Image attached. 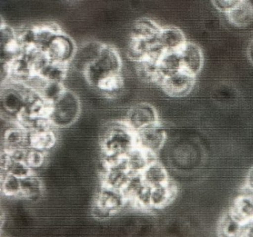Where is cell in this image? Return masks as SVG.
Returning <instances> with one entry per match:
<instances>
[{
	"mask_svg": "<svg viewBox=\"0 0 253 237\" xmlns=\"http://www.w3.org/2000/svg\"><path fill=\"white\" fill-rule=\"evenodd\" d=\"M67 89L62 82L48 81L40 95L48 103L52 104L57 100Z\"/></svg>",
	"mask_w": 253,
	"mask_h": 237,
	"instance_id": "30",
	"label": "cell"
},
{
	"mask_svg": "<svg viewBox=\"0 0 253 237\" xmlns=\"http://www.w3.org/2000/svg\"><path fill=\"white\" fill-rule=\"evenodd\" d=\"M121 68L122 60L118 50L105 45L98 57L88 65L84 74L88 82L97 87L109 77L121 74Z\"/></svg>",
	"mask_w": 253,
	"mask_h": 237,
	"instance_id": "2",
	"label": "cell"
},
{
	"mask_svg": "<svg viewBox=\"0 0 253 237\" xmlns=\"http://www.w3.org/2000/svg\"><path fill=\"white\" fill-rule=\"evenodd\" d=\"M106 44L97 41H89L77 47L70 63L77 71L85 72L88 65H91L101 53Z\"/></svg>",
	"mask_w": 253,
	"mask_h": 237,
	"instance_id": "11",
	"label": "cell"
},
{
	"mask_svg": "<svg viewBox=\"0 0 253 237\" xmlns=\"http://www.w3.org/2000/svg\"><path fill=\"white\" fill-rule=\"evenodd\" d=\"M127 203L122 191L101 185L91 204V213L97 220H108L119 213Z\"/></svg>",
	"mask_w": 253,
	"mask_h": 237,
	"instance_id": "3",
	"label": "cell"
},
{
	"mask_svg": "<svg viewBox=\"0 0 253 237\" xmlns=\"http://www.w3.org/2000/svg\"><path fill=\"white\" fill-rule=\"evenodd\" d=\"M136 145L148 152L156 154L165 143L167 133L158 123L135 133Z\"/></svg>",
	"mask_w": 253,
	"mask_h": 237,
	"instance_id": "9",
	"label": "cell"
},
{
	"mask_svg": "<svg viewBox=\"0 0 253 237\" xmlns=\"http://www.w3.org/2000/svg\"><path fill=\"white\" fill-rule=\"evenodd\" d=\"M45 153L35 148H28L25 161L32 170L38 169L43 165L45 161Z\"/></svg>",
	"mask_w": 253,
	"mask_h": 237,
	"instance_id": "32",
	"label": "cell"
},
{
	"mask_svg": "<svg viewBox=\"0 0 253 237\" xmlns=\"http://www.w3.org/2000/svg\"><path fill=\"white\" fill-rule=\"evenodd\" d=\"M226 14L231 25L237 28H247L253 22V2L239 1L238 4Z\"/></svg>",
	"mask_w": 253,
	"mask_h": 237,
	"instance_id": "17",
	"label": "cell"
},
{
	"mask_svg": "<svg viewBox=\"0 0 253 237\" xmlns=\"http://www.w3.org/2000/svg\"><path fill=\"white\" fill-rule=\"evenodd\" d=\"M239 237H253V222L243 226Z\"/></svg>",
	"mask_w": 253,
	"mask_h": 237,
	"instance_id": "35",
	"label": "cell"
},
{
	"mask_svg": "<svg viewBox=\"0 0 253 237\" xmlns=\"http://www.w3.org/2000/svg\"><path fill=\"white\" fill-rule=\"evenodd\" d=\"M124 86V79L121 74L109 77L98 84L97 88L109 96H115L118 94Z\"/></svg>",
	"mask_w": 253,
	"mask_h": 237,
	"instance_id": "31",
	"label": "cell"
},
{
	"mask_svg": "<svg viewBox=\"0 0 253 237\" xmlns=\"http://www.w3.org/2000/svg\"><path fill=\"white\" fill-rule=\"evenodd\" d=\"M67 71L68 64L51 62L40 74L48 81L63 83L66 79Z\"/></svg>",
	"mask_w": 253,
	"mask_h": 237,
	"instance_id": "29",
	"label": "cell"
},
{
	"mask_svg": "<svg viewBox=\"0 0 253 237\" xmlns=\"http://www.w3.org/2000/svg\"><path fill=\"white\" fill-rule=\"evenodd\" d=\"M179 52L182 69L195 77L199 74L204 65V56L201 47L195 43L186 42Z\"/></svg>",
	"mask_w": 253,
	"mask_h": 237,
	"instance_id": "13",
	"label": "cell"
},
{
	"mask_svg": "<svg viewBox=\"0 0 253 237\" xmlns=\"http://www.w3.org/2000/svg\"><path fill=\"white\" fill-rule=\"evenodd\" d=\"M243 226L229 211L225 212L217 222V237H239Z\"/></svg>",
	"mask_w": 253,
	"mask_h": 237,
	"instance_id": "24",
	"label": "cell"
},
{
	"mask_svg": "<svg viewBox=\"0 0 253 237\" xmlns=\"http://www.w3.org/2000/svg\"><path fill=\"white\" fill-rule=\"evenodd\" d=\"M124 121L135 133L159 123L156 110L148 103H139L131 107Z\"/></svg>",
	"mask_w": 253,
	"mask_h": 237,
	"instance_id": "6",
	"label": "cell"
},
{
	"mask_svg": "<svg viewBox=\"0 0 253 237\" xmlns=\"http://www.w3.org/2000/svg\"><path fill=\"white\" fill-rule=\"evenodd\" d=\"M246 186L248 190L253 193V166L250 169L247 175Z\"/></svg>",
	"mask_w": 253,
	"mask_h": 237,
	"instance_id": "36",
	"label": "cell"
},
{
	"mask_svg": "<svg viewBox=\"0 0 253 237\" xmlns=\"http://www.w3.org/2000/svg\"><path fill=\"white\" fill-rule=\"evenodd\" d=\"M48 82V81L41 74H33L23 84L30 90L40 93Z\"/></svg>",
	"mask_w": 253,
	"mask_h": 237,
	"instance_id": "33",
	"label": "cell"
},
{
	"mask_svg": "<svg viewBox=\"0 0 253 237\" xmlns=\"http://www.w3.org/2000/svg\"><path fill=\"white\" fill-rule=\"evenodd\" d=\"M103 156L126 157L136 145L135 132L125 121H114L103 129L100 137Z\"/></svg>",
	"mask_w": 253,
	"mask_h": 237,
	"instance_id": "1",
	"label": "cell"
},
{
	"mask_svg": "<svg viewBox=\"0 0 253 237\" xmlns=\"http://www.w3.org/2000/svg\"><path fill=\"white\" fill-rule=\"evenodd\" d=\"M143 182L151 188L169 183V177L165 167L159 161L151 163L141 173Z\"/></svg>",
	"mask_w": 253,
	"mask_h": 237,
	"instance_id": "20",
	"label": "cell"
},
{
	"mask_svg": "<svg viewBox=\"0 0 253 237\" xmlns=\"http://www.w3.org/2000/svg\"><path fill=\"white\" fill-rule=\"evenodd\" d=\"M247 55H248V58L250 62L253 64V39L249 44L248 49H247Z\"/></svg>",
	"mask_w": 253,
	"mask_h": 237,
	"instance_id": "37",
	"label": "cell"
},
{
	"mask_svg": "<svg viewBox=\"0 0 253 237\" xmlns=\"http://www.w3.org/2000/svg\"><path fill=\"white\" fill-rule=\"evenodd\" d=\"M23 148H29V131L17 121H6L2 132V150L11 151Z\"/></svg>",
	"mask_w": 253,
	"mask_h": 237,
	"instance_id": "10",
	"label": "cell"
},
{
	"mask_svg": "<svg viewBox=\"0 0 253 237\" xmlns=\"http://www.w3.org/2000/svg\"><path fill=\"white\" fill-rule=\"evenodd\" d=\"M131 174L127 168L126 159L118 164L105 167L102 176V185L123 191L126 186Z\"/></svg>",
	"mask_w": 253,
	"mask_h": 237,
	"instance_id": "12",
	"label": "cell"
},
{
	"mask_svg": "<svg viewBox=\"0 0 253 237\" xmlns=\"http://www.w3.org/2000/svg\"><path fill=\"white\" fill-rule=\"evenodd\" d=\"M228 211L241 225L253 222V196H238L232 201Z\"/></svg>",
	"mask_w": 253,
	"mask_h": 237,
	"instance_id": "16",
	"label": "cell"
},
{
	"mask_svg": "<svg viewBox=\"0 0 253 237\" xmlns=\"http://www.w3.org/2000/svg\"><path fill=\"white\" fill-rule=\"evenodd\" d=\"M79 98L72 90H66L50 108L48 118L54 127H67L73 124L81 114Z\"/></svg>",
	"mask_w": 253,
	"mask_h": 237,
	"instance_id": "4",
	"label": "cell"
},
{
	"mask_svg": "<svg viewBox=\"0 0 253 237\" xmlns=\"http://www.w3.org/2000/svg\"><path fill=\"white\" fill-rule=\"evenodd\" d=\"M161 28L152 19L142 18L133 25L131 30V39L140 41H155L158 39Z\"/></svg>",
	"mask_w": 253,
	"mask_h": 237,
	"instance_id": "18",
	"label": "cell"
},
{
	"mask_svg": "<svg viewBox=\"0 0 253 237\" xmlns=\"http://www.w3.org/2000/svg\"><path fill=\"white\" fill-rule=\"evenodd\" d=\"M35 36V47L45 50L54 37L62 33L56 24H41L34 26Z\"/></svg>",
	"mask_w": 253,
	"mask_h": 237,
	"instance_id": "23",
	"label": "cell"
},
{
	"mask_svg": "<svg viewBox=\"0 0 253 237\" xmlns=\"http://www.w3.org/2000/svg\"><path fill=\"white\" fill-rule=\"evenodd\" d=\"M33 74H41L51 62L43 49L31 47L24 55Z\"/></svg>",
	"mask_w": 253,
	"mask_h": 237,
	"instance_id": "27",
	"label": "cell"
},
{
	"mask_svg": "<svg viewBox=\"0 0 253 237\" xmlns=\"http://www.w3.org/2000/svg\"><path fill=\"white\" fill-rule=\"evenodd\" d=\"M195 83V77L183 70L164 77L161 84L163 90L171 97H183L189 94Z\"/></svg>",
	"mask_w": 253,
	"mask_h": 237,
	"instance_id": "7",
	"label": "cell"
},
{
	"mask_svg": "<svg viewBox=\"0 0 253 237\" xmlns=\"http://www.w3.org/2000/svg\"><path fill=\"white\" fill-rule=\"evenodd\" d=\"M177 194V188L174 184L169 183L151 189V211L164 208L172 202Z\"/></svg>",
	"mask_w": 253,
	"mask_h": 237,
	"instance_id": "19",
	"label": "cell"
},
{
	"mask_svg": "<svg viewBox=\"0 0 253 237\" xmlns=\"http://www.w3.org/2000/svg\"><path fill=\"white\" fill-rule=\"evenodd\" d=\"M157 41L164 51H180L187 42L183 31L175 27L161 28Z\"/></svg>",
	"mask_w": 253,
	"mask_h": 237,
	"instance_id": "14",
	"label": "cell"
},
{
	"mask_svg": "<svg viewBox=\"0 0 253 237\" xmlns=\"http://www.w3.org/2000/svg\"><path fill=\"white\" fill-rule=\"evenodd\" d=\"M43 190L42 180L34 173L21 179V198L36 199L42 195Z\"/></svg>",
	"mask_w": 253,
	"mask_h": 237,
	"instance_id": "26",
	"label": "cell"
},
{
	"mask_svg": "<svg viewBox=\"0 0 253 237\" xmlns=\"http://www.w3.org/2000/svg\"><path fill=\"white\" fill-rule=\"evenodd\" d=\"M8 72H9L8 81L20 83V84H24L28 79L33 74L24 56L16 58L8 63Z\"/></svg>",
	"mask_w": 253,
	"mask_h": 237,
	"instance_id": "22",
	"label": "cell"
},
{
	"mask_svg": "<svg viewBox=\"0 0 253 237\" xmlns=\"http://www.w3.org/2000/svg\"><path fill=\"white\" fill-rule=\"evenodd\" d=\"M1 192L8 198H21V179L1 172Z\"/></svg>",
	"mask_w": 253,
	"mask_h": 237,
	"instance_id": "28",
	"label": "cell"
},
{
	"mask_svg": "<svg viewBox=\"0 0 253 237\" xmlns=\"http://www.w3.org/2000/svg\"><path fill=\"white\" fill-rule=\"evenodd\" d=\"M57 142V136L53 128L40 131L29 132V148L47 152L54 148Z\"/></svg>",
	"mask_w": 253,
	"mask_h": 237,
	"instance_id": "21",
	"label": "cell"
},
{
	"mask_svg": "<svg viewBox=\"0 0 253 237\" xmlns=\"http://www.w3.org/2000/svg\"><path fill=\"white\" fill-rule=\"evenodd\" d=\"M238 2L239 1H212V4L220 11L227 13L228 12L232 10Z\"/></svg>",
	"mask_w": 253,
	"mask_h": 237,
	"instance_id": "34",
	"label": "cell"
},
{
	"mask_svg": "<svg viewBox=\"0 0 253 237\" xmlns=\"http://www.w3.org/2000/svg\"><path fill=\"white\" fill-rule=\"evenodd\" d=\"M1 113L5 121H17L24 109L29 88L20 83L7 81L2 84Z\"/></svg>",
	"mask_w": 253,
	"mask_h": 237,
	"instance_id": "5",
	"label": "cell"
},
{
	"mask_svg": "<svg viewBox=\"0 0 253 237\" xmlns=\"http://www.w3.org/2000/svg\"><path fill=\"white\" fill-rule=\"evenodd\" d=\"M158 67L162 79L165 77L182 69L181 59L179 51H164L158 60ZM161 83V82H160Z\"/></svg>",
	"mask_w": 253,
	"mask_h": 237,
	"instance_id": "25",
	"label": "cell"
},
{
	"mask_svg": "<svg viewBox=\"0 0 253 237\" xmlns=\"http://www.w3.org/2000/svg\"><path fill=\"white\" fill-rule=\"evenodd\" d=\"M72 39L63 33L54 37L45 48V52L51 62L69 65L76 50Z\"/></svg>",
	"mask_w": 253,
	"mask_h": 237,
	"instance_id": "8",
	"label": "cell"
},
{
	"mask_svg": "<svg viewBox=\"0 0 253 237\" xmlns=\"http://www.w3.org/2000/svg\"><path fill=\"white\" fill-rule=\"evenodd\" d=\"M127 168L131 175L141 174L155 159V154L135 146L125 157Z\"/></svg>",
	"mask_w": 253,
	"mask_h": 237,
	"instance_id": "15",
	"label": "cell"
}]
</instances>
